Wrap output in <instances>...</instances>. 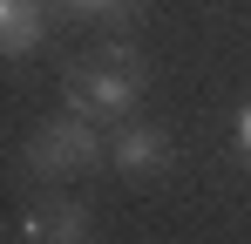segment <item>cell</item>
I'll return each mask as SVG.
<instances>
[{
  "label": "cell",
  "instance_id": "obj_1",
  "mask_svg": "<svg viewBox=\"0 0 251 244\" xmlns=\"http://www.w3.org/2000/svg\"><path fill=\"white\" fill-rule=\"evenodd\" d=\"M150 88V61L129 48V41H109L95 61H75L61 75V102L75 116H95V122H129L136 102Z\"/></svg>",
  "mask_w": 251,
  "mask_h": 244
},
{
  "label": "cell",
  "instance_id": "obj_2",
  "mask_svg": "<svg viewBox=\"0 0 251 244\" xmlns=\"http://www.w3.org/2000/svg\"><path fill=\"white\" fill-rule=\"evenodd\" d=\"M95 163H109V129L95 116H75V109L48 116L41 129L21 143V170L41 176V183H68V176L95 170Z\"/></svg>",
  "mask_w": 251,
  "mask_h": 244
},
{
  "label": "cell",
  "instance_id": "obj_3",
  "mask_svg": "<svg viewBox=\"0 0 251 244\" xmlns=\"http://www.w3.org/2000/svg\"><path fill=\"white\" fill-rule=\"evenodd\" d=\"M170 163H176V143H170V129L163 122H116L109 129V170H123V176H163Z\"/></svg>",
  "mask_w": 251,
  "mask_h": 244
},
{
  "label": "cell",
  "instance_id": "obj_4",
  "mask_svg": "<svg viewBox=\"0 0 251 244\" xmlns=\"http://www.w3.org/2000/svg\"><path fill=\"white\" fill-rule=\"evenodd\" d=\"M21 244H95V217L82 197H34L21 210Z\"/></svg>",
  "mask_w": 251,
  "mask_h": 244
},
{
  "label": "cell",
  "instance_id": "obj_5",
  "mask_svg": "<svg viewBox=\"0 0 251 244\" xmlns=\"http://www.w3.org/2000/svg\"><path fill=\"white\" fill-rule=\"evenodd\" d=\"M48 7L54 0H0V54L21 61L48 41Z\"/></svg>",
  "mask_w": 251,
  "mask_h": 244
},
{
  "label": "cell",
  "instance_id": "obj_6",
  "mask_svg": "<svg viewBox=\"0 0 251 244\" xmlns=\"http://www.w3.org/2000/svg\"><path fill=\"white\" fill-rule=\"evenodd\" d=\"M61 7H68V14H82V21H116L129 0H61Z\"/></svg>",
  "mask_w": 251,
  "mask_h": 244
},
{
  "label": "cell",
  "instance_id": "obj_7",
  "mask_svg": "<svg viewBox=\"0 0 251 244\" xmlns=\"http://www.w3.org/2000/svg\"><path fill=\"white\" fill-rule=\"evenodd\" d=\"M231 143H238V156H251V102L238 109V122H231Z\"/></svg>",
  "mask_w": 251,
  "mask_h": 244
},
{
  "label": "cell",
  "instance_id": "obj_8",
  "mask_svg": "<svg viewBox=\"0 0 251 244\" xmlns=\"http://www.w3.org/2000/svg\"><path fill=\"white\" fill-rule=\"evenodd\" d=\"M245 163H251V156H245Z\"/></svg>",
  "mask_w": 251,
  "mask_h": 244
}]
</instances>
